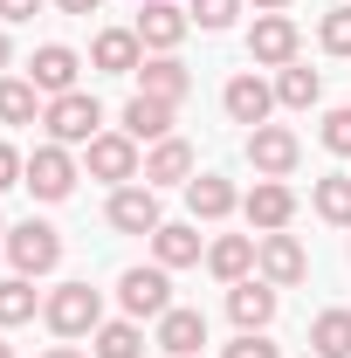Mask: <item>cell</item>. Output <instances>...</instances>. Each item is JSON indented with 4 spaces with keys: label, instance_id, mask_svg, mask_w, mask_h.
<instances>
[{
    "label": "cell",
    "instance_id": "obj_31",
    "mask_svg": "<svg viewBox=\"0 0 351 358\" xmlns=\"http://www.w3.org/2000/svg\"><path fill=\"white\" fill-rule=\"evenodd\" d=\"M317 138H324V152H338V159H351V103H345V110H331Z\"/></svg>",
    "mask_w": 351,
    "mask_h": 358
},
{
    "label": "cell",
    "instance_id": "obj_27",
    "mask_svg": "<svg viewBox=\"0 0 351 358\" xmlns=\"http://www.w3.org/2000/svg\"><path fill=\"white\" fill-rule=\"evenodd\" d=\"M310 352L317 358H351V310H324L310 324Z\"/></svg>",
    "mask_w": 351,
    "mask_h": 358
},
{
    "label": "cell",
    "instance_id": "obj_22",
    "mask_svg": "<svg viewBox=\"0 0 351 358\" xmlns=\"http://www.w3.org/2000/svg\"><path fill=\"white\" fill-rule=\"evenodd\" d=\"M124 138H173V103H159V96H131L124 103Z\"/></svg>",
    "mask_w": 351,
    "mask_h": 358
},
{
    "label": "cell",
    "instance_id": "obj_5",
    "mask_svg": "<svg viewBox=\"0 0 351 358\" xmlns=\"http://www.w3.org/2000/svg\"><path fill=\"white\" fill-rule=\"evenodd\" d=\"M117 303H124V317H166L173 310L166 268H124V275H117Z\"/></svg>",
    "mask_w": 351,
    "mask_h": 358
},
{
    "label": "cell",
    "instance_id": "obj_6",
    "mask_svg": "<svg viewBox=\"0 0 351 358\" xmlns=\"http://www.w3.org/2000/svg\"><path fill=\"white\" fill-rule=\"evenodd\" d=\"M83 152H89V173L103 179V186H131V179H138V138H124V131H96Z\"/></svg>",
    "mask_w": 351,
    "mask_h": 358
},
{
    "label": "cell",
    "instance_id": "obj_8",
    "mask_svg": "<svg viewBox=\"0 0 351 358\" xmlns=\"http://www.w3.org/2000/svg\"><path fill=\"white\" fill-rule=\"evenodd\" d=\"M296 152H303V145H296L289 124H255V131H248V159H255L262 179H282L289 166H296Z\"/></svg>",
    "mask_w": 351,
    "mask_h": 358
},
{
    "label": "cell",
    "instance_id": "obj_3",
    "mask_svg": "<svg viewBox=\"0 0 351 358\" xmlns=\"http://www.w3.org/2000/svg\"><path fill=\"white\" fill-rule=\"evenodd\" d=\"M7 255H14V275H48L62 262V234L48 221H21V227H7Z\"/></svg>",
    "mask_w": 351,
    "mask_h": 358
},
{
    "label": "cell",
    "instance_id": "obj_25",
    "mask_svg": "<svg viewBox=\"0 0 351 358\" xmlns=\"http://www.w3.org/2000/svg\"><path fill=\"white\" fill-rule=\"evenodd\" d=\"M324 96V76L303 69V62H282V76H275V103H289V110H310Z\"/></svg>",
    "mask_w": 351,
    "mask_h": 358
},
{
    "label": "cell",
    "instance_id": "obj_20",
    "mask_svg": "<svg viewBox=\"0 0 351 358\" xmlns=\"http://www.w3.org/2000/svg\"><path fill=\"white\" fill-rule=\"evenodd\" d=\"M159 345H166L173 358H193L200 345H207V317L200 310H166L159 317Z\"/></svg>",
    "mask_w": 351,
    "mask_h": 358
},
{
    "label": "cell",
    "instance_id": "obj_41",
    "mask_svg": "<svg viewBox=\"0 0 351 358\" xmlns=\"http://www.w3.org/2000/svg\"><path fill=\"white\" fill-rule=\"evenodd\" d=\"M0 234H7V221H0Z\"/></svg>",
    "mask_w": 351,
    "mask_h": 358
},
{
    "label": "cell",
    "instance_id": "obj_10",
    "mask_svg": "<svg viewBox=\"0 0 351 358\" xmlns=\"http://www.w3.org/2000/svg\"><path fill=\"white\" fill-rule=\"evenodd\" d=\"M110 227H124V234H159V186H117L110 193Z\"/></svg>",
    "mask_w": 351,
    "mask_h": 358
},
{
    "label": "cell",
    "instance_id": "obj_7",
    "mask_svg": "<svg viewBox=\"0 0 351 358\" xmlns=\"http://www.w3.org/2000/svg\"><path fill=\"white\" fill-rule=\"evenodd\" d=\"M255 262H262V282H275V289H289V282H303V275H310V255H303L296 234H262Z\"/></svg>",
    "mask_w": 351,
    "mask_h": 358
},
{
    "label": "cell",
    "instance_id": "obj_17",
    "mask_svg": "<svg viewBox=\"0 0 351 358\" xmlns=\"http://www.w3.org/2000/svg\"><path fill=\"white\" fill-rule=\"evenodd\" d=\"M186 173H193V145L186 138H159L152 159H145V186H186Z\"/></svg>",
    "mask_w": 351,
    "mask_h": 358
},
{
    "label": "cell",
    "instance_id": "obj_24",
    "mask_svg": "<svg viewBox=\"0 0 351 358\" xmlns=\"http://www.w3.org/2000/svg\"><path fill=\"white\" fill-rule=\"evenodd\" d=\"M89 338H96V345H89L96 358H145V331H138L131 317H117V324H96Z\"/></svg>",
    "mask_w": 351,
    "mask_h": 358
},
{
    "label": "cell",
    "instance_id": "obj_40",
    "mask_svg": "<svg viewBox=\"0 0 351 358\" xmlns=\"http://www.w3.org/2000/svg\"><path fill=\"white\" fill-rule=\"evenodd\" d=\"M0 358H14V345H0Z\"/></svg>",
    "mask_w": 351,
    "mask_h": 358
},
{
    "label": "cell",
    "instance_id": "obj_26",
    "mask_svg": "<svg viewBox=\"0 0 351 358\" xmlns=\"http://www.w3.org/2000/svg\"><path fill=\"white\" fill-rule=\"evenodd\" d=\"M35 117H42V90L28 76H7L0 83V124H35Z\"/></svg>",
    "mask_w": 351,
    "mask_h": 358
},
{
    "label": "cell",
    "instance_id": "obj_28",
    "mask_svg": "<svg viewBox=\"0 0 351 358\" xmlns=\"http://www.w3.org/2000/svg\"><path fill=\"white\" fill-rule=\"evenodd\" d=\"M317 214L324 221H338V227H351V173H331V179H317Z\"/></svg>",
    "mask_w": 351,
    "mask_h": 358
},
{
    "label": "cell",
    "instance_id": "obj_15",
    "mask_svg": "<svg viewBox=\"0 0 351 358\" xmlns=\"http://www.w3.org/2000/svg\"><path fill=\"white\" fill-rule=\"evenodd\" d=\"M138 48H145V42H138V28H103L96 48H89V62H96L103 76H138V62H145Z\"/></svg>",
    "mask_w": 351,
    "mask_h": 358
},
{
    "label": "cell",
    "instance_id": "obj_21",
    "mask_svg": "<svg viewBox=\"0 0 351 358\" xmlns=\"http://www.w3.org/2000/svg\"><path fill=\"white\" fill-rule=\"evenodd\" d=\"M186 207H193V221H220V214H234V186L220 173H200L186 179Z\"/></svg>",
    "mask_w": 351,
    "mask_h": 358
},
{
    "label": "cell",
    "instance_id": "obj_33",
    "mask_svg": "<svg viewBox=\"0 0 351 358\" xmlns=\"http://www.w3.org/2000/svg\"><path fill=\"white\" fill-rule=\"evenodd\" d=\"M220 358H275V345H268L262 331H241V338H234V345H227Z\"/></svg>",
    "mask_w": 351,
    "mask_h": 358
},
{
    "label": "cell",
    "instance_id": "obj_29",
    "mask_svg": "<svg viewBox=\"0 0 351 358\" xmlns=\"http://www.w3.org/2000/svg\"><path fill=\"white\" fill-rule=\"evenodd\" d=\"M35 317V275H7L0 282V324H28Z\"/></svg>",
    "mask_w": 351,
    "mask_h": 358
},
{
    "label": "cell",
    "instance_id": "obj_19",
    "mask_svg": "<svg viewBox=\"0 0 351 358\" xmlns=\"http://www.w3.org/2000/svg\"><path fill=\"white\" fill-rule=\"evenodd\" d=\"M193 90V76L179 69L173 55H159V62H138V96H159V103H179Z\"/></svg>",
    "mask_w": 351,
    "mask_h": 358
},
{
    "label": "cell",
    "instance_id": "obj_14",
    "mask_svg": "<svg viewBox=\"0 0 351 358\" xmlns=\"http://www.w3.org/2000/svg\"><path fill=\"white\" fill-rule=\"evenodd\" d=\"M220 103H227V117H234V124H248V131H255V124H268V110H275V90H268L262 76H234V83L220 90Z\"/></svg>",
    "mask_w": 351,
    "mask_h": 358
},
{
    "label": "cell",
    "instance_id": "obj_18",
    "mask_svg": "<svg viewBox=\"0 0 351 358\" xmlns=\"http://www.w3.org/2000/svg\"><path fill=\"white\" fill-rule=\"evenodd\" d=\"M207 268H214L220 282H248V268H255V234H220L214 248H207Z\"/></svg>",
    "mask_w": 351,
    "mask_h": 358
},
{
    "label": "cell",
    "instance_id": "obj_34",
    "mask_svg": "<svg viewBox=\"0 0 351 358\" xmlns=\"http://www.w3.org/2000/svg\"><path fill=\"white\" fill-rule=\"evenodd\" d=\"M21 173H28V159H21L14 145H0V193H7V186H14Z\"/></svg>",
    "mask_w": 351,
    "mask_h": 358
},
{
    "label": "cell",
    "instance_id": "obj_32",
    "mask_svg": "<svg viewBox=\"0 0 351 358\" xmlns=\"http://www.w3.org/2000/svg\"><path fill=\"white\" fill-rule=\"evenodd\" d=\"M234 14H241V0H193V21H200V28H227V21H234Z\"/></svg>",
    "mask_w": 351,
    "mask_h": 358
},
{
    "label": "cell",
    "instance_id": "obj_16",
    "mask_svg": "<svg viewBox=\"0 0 351 358\" xmlns=\"http://www.w3.org/2000/svg\"><path fill=\"white\" fill-rule=\"evenodd\" d=\"M227 317H234L241 331H268V317H275V282H234V289H227Z\"/></svg>",
    "mask_w": 351,
    "mask_h": 358
},
{
    "label": "cell",
    "instance_id": "obj_13",
    "mask_svg": "<svg viewBox=\"0 0 351 358\" xmlns=\"http://www.w3.org/2000/svg\"><path fill=\"white\" fill-rule=\"evenodd\" d=\"M179 35H186V14H179L173 0H138V42H145V48L173 55Z\"/></svg>",
    "mask_w": 351,
    "mask_h": 358
},
{
    "label": "cell",
    "instance_id": "obj_2",
    "mask_svg": "<svg viewBox=\"0 0 351 358\" xmlns=\"http://www.w3.org/2000/svg\"><path fill=\"white\" fill-rule=\"evenodd\" d=\"M42 317H48V331H55V338H83V331L103 324V296H96L89 282H62V289L42 303Z\"/></svg>",
    "mask_w": 351,
    "mask_h": 358
},
{
    "label": "cell",
    "instance_id": "obj_36",
    "mask_svg": "<svg viewBox=\"0 0 351 358\" xmlns=\"http://www.w3.org/2000/svg\"><path fill=\"white\" fill-rule=\"evenodd\" d=\"M55 7H62V14H96L103 0H55Z\"/></svg>",
    "mask_w": 351,
    "mask_h": 358
},
{
    "label": "cell",
    "instance_id": "obj_4",
    "mask_svg": "<svg viewBox=\"0 0 351 358\" xmlns=\"http://www.w3.org/2000/svg\"><path fill=\"white\" fill-rule=\"evenodd\" d=\"M21 186H28L35 200H69V186H76V159H69V145H35Z\"/></svg>",
    "mask_w": 351,
    "mask_h": 358
},
{
    "label": "cell",
    "instance_id": "obj_37",
    "mask_svg": "<svg viewBox=\"0 0 351 358\" xmlns=\"http://www.w3.org/2000/svg\"><path fill=\"white\" fill-rule=\"evenodd\" d=\"M255 7H262V14H282V7H289V0H255Z\"/></svg>",
    "mask_w": 351,
    "mask_h": 358
},
{
    "label": "cell",
    "instance_id": "obj_39",
    "mask_svg": "<svg viewBox=\"0 0 351 358\" xmlns=\"http://www.w3.org/2000/svg\"><path fill=\"white\" fill-rule=\"evenodd\" d=\"M0 69H7V28H0Z\"/></svg>",
    "mask_w": 351,
    "mask_h": 358
},
{
    "label": "cell",
    "instance_id": "obj_11",
    "mask_svg": "<svg viewBox=\"0 0 351 358\" xmlns=\"http://www.w3.org/2000/svg\"><path fill=\"white\" fill-rule=\"evenodd\" d=\"M248 55H255V62H268V69L296 62V21H289V14H255V35H248Z\"/></svg>",
    "mask_w": 351,
    "mask_h": 358
},
{
    "label": "cell",
    "instance_id": "obj_12",
    "mask_svg": "<svg viewBox=\"0 0 351 358\" xmlns=\"http://www.w3.org/2000/svg\"><path fill=\"white\" fill-rule=\"evenodd\" d=\"M76 48H62V42H48V48H35V62H28V83L42 90V96H69L76 90Z\"/></svg>",
    "mask_w": 351,
    "mask_h": 358
},
{
    "label": "cell",
    "instance_id": "obj_35",
    "mask_svg": "<svg viewBox=\"0 0 351 358\" xmlns=\"http://www.w3.org/2000/svg\"><path fill=\"white\" fill-rule=\"evenodd\" d=\"M42 0H0V21H35Z\"/></svg>",
    "mask_w": 351,
    "mask_h": 358
},
{
    "label": "cell",
    "instance_id": "obj_23",
    "mask_svg": "<svg viewBox=\"0 0 351 358\" xmlns=\"http://www.w3.org/2000/svg\"><path fill=\"white\" fill-rule=\"evenodd\" d=\"M152 255H159V268H186V262H200V234L186 221H166L152 234Z\"/></svg>",
    "mask_w": 351,
    "mask_h": 358
},
{
    "label": "cell",
    "instance_id": "obj_1",
    "mask_svg": "<svg viewBox=\"0 0 351 358\" xmlns=\"http://www.w3.org/2000/svg\"><path fill=\"white\" fill-rule=\"evenodd\" d=\"M42 124H48V138H55V145H89V138H96V124H103V103H96L89 90H69V96H48Z\"/></svg>",
    "mask_w": 351,
    "mask_h": 358
},
{
    "label": "cell",
    "instance_id": "obj_30",
    "mask_svg": "<svg viewBox=\"0 0 351 358\" xmlns=\"http://www.w3.org/2000/svg\"><path fill=\"white\" fill-rule=\"evenodd\" d=\"M317 35H324V48H331V55H351V0L324 14V28H317Z\"/></svg>",
    "mask_w": 351,
    "mask_h": 358
},
{
    "label": "cell",
    "instance_id": "obj_9",
    "mask_svg": "<svg viewBox=\"0 0 351 358\" xmlns=\"http://www.w3.org/2000/svg\"><path fill=\"white\" fill-rule=\"evenodd\" d=\"M241 214H248V227H262V234H282L289 214H296V193L282 179H255V193L241 200Z\"/></svg>",
    "mask_w": 351,
    "mask_h": 358
},
{
    "label": "cell",
    "instance_id": "obj_38",
    "mask_svg": "<svg viewBox=\"0 0 351 358\" xmlns=\"http://www.w3.org/2000/svg\"><path fill=\"white\" fill-rule=\"evenodd\" d=\"M42 358H83V352H69V345H55V352H42Z\"/></svg>",
    "mask_w": 351,
    "mask_h": 358
}]
</instances>
